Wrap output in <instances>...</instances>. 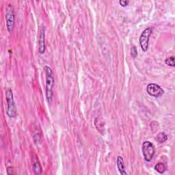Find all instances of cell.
<instances>
[{
  "instance_id": "cell-1",
  "label": "cell",
  "mask_w": 175,
  "mask_h": 175,
  "mask_svg": "<svg viewBox=\"0 0 175 175\" xmlns=\"http://www.w3.org/2000/svg\"><path fill=\"white\" fill-rule=\"evenodd\" d=\"M44 70L46 76V97H47L48 103H51L53 96V88H54L55 85V80L51 67L46 65L44 67Z\"/></svg>"
},
{
  "instance_id": "cell-2",
  "label": "cell",
  "mask_w": 175,
  "mask_h": 175,
  "mask_svg": "<svg viewBox=\"0 0 175 175\" xmlns=\"http://www.w3.org/2000/svg\"><path fill=\"white\" fill-rule=\"evenodd\" d=\"M6 98L7 102L6 114L10 118H14L17 115V107L14 101V96L12 90L8 89L6 92Z\"/></svg>"
},
{
  "instance_id": "cell-3",
  "label": "cell",
  "mask_w": 175,
  "mask_h": 175,
  "mask_svg": "<svg viewBox=\"0 0 175 175\" xmlns=\"http://www.w3.org/2000/svg\"><path fill=\"white\" fill-rule=\"evenodd\" d=\"M142 151L146 162H151L155 153V148L152 142L145 141L142 146Z\"/></svg>"
},
{
  "instance_id": "cell-4",
  "label": "cell",
  "mask_w": 175,
  "mask_h": 175,
  "mask_svg": "<svg viewBox=\"0 0 175 175\" xmlns=\"http://www.w3.org/2000/svg\"><path fill=\"white\" fill-rule=\"evenodd\" d=\"M153 32V27H147L146 29H145L143 32H142V33L141 34L140 36V38H139L140 47L144 51H146L148 49L150 37H151Z\"/></svg>"
},
{
  "instance_id": "cell-5",
  "label": "cell",
  "mask_w": 175,
  "mask_h": 175,
  "mask_svg": "<svg viewBox=\"0 0 175 175\" xmlns=\"http://www.w3.org/2000/svg\"><path fill=\"white\" fill-rule=\"evenodd\" d=\"M6 27L8 32H12L15 26V14L11 4H8L6 9Z\"/></svg>"
},
{
  "instance_id": "cell-6",
  "label": "cell",
  "mask_w": 175,
  "mask_h": 175,
  "mask_svg": "<svg viewBox=\"0 0 175 175\" xmlns=\"http://www.w3.org/2000/svg\"><path fill=\"white\" fill-rule=\"evenodd\" d=\"M147 93L153 97L158 98L164 94V90L160 85L156 84H149L146 87Z\"/></svg>"
},
{
  "instance_id": "cell-7",
  "label": "cell",
  "mask_w": 175,
  "mask_h": 175,
  "mask_svg": "<svg viewBox=\"0 0 175 175\" xmlns=\"http://www.w3.org/2000/svg\"><path fill=\"white\" fill-rule=\"evenodd\" d=\"M45 51V27L41 26L40 34L38 38V52L41 54L44 53Z\"/></svg>"
},
{
  "instance_id": "cell-8",
  "label": "cell",
  "mask_w": 175,
  "mask_h": 175,
  "mask_svg": "<svg viewBox=\"0 0 175 175\" xmlns=\"http://www.w3.org/2000/svg\"><path fill=\"white\" fill-rule=\"evenodd\" d=\"M117 166H118V169H119V171L120 173V174H123V175L127 174L125 170H124L123 158L121 156H119L117 158Z\"/></svg>"
},
{
  "instance_id": "cell-9",
  "label": "cell",
  "mask_w": 175,
  "mask_h": 175,
  "mask_svg": "<svg viewBox=\"0 0 175 175\" xmlns=\"http://www.w3.org/2000/svg\"><path fill=\"white\" fill-rule=\"evenodd\" d=\"M155 140L157 142H159V143H163L167 141L168 140V135L164 132H160L158 135H156Z\"/></svg>"
},
{
  "instance_id": "cell-10",
  "label": "cell",
  "mask_w": 175,
  "mask_h": 175,
  "mask_svg": "<svg viewBox=\"0 0 175 175\" xmlns=\"http://www.w3.org/2000/svg\"><path fill=\"white\" fill-rule=\"evenodd\" d=\"M154 168L158 173L163 174L167 170V167L163 163H158L155 166Z\"/></svg>"
},
{
  "instance_id": "cell-11",
  "label": "cell",
  "mask_w": 175,
  "mask_h": 175,
  "mask_svg": "<svg viewBox=\"0 0 175 175\" xmlns=\"http://www.w3.org/2000/svg\"><path fill=\"white\" fill-rule=\"evenodd\" d=\"M33 170L36 174H41L42 173V167L38 159L36 160L33 163Z\"/></svg>"
},
{
  "instance_id": "cell-12",
  "label": "cell",
  "mask_w": 175,
  "mask_h": 175,
  "mask_svg": "<svg viewBox=\"0 0 175 175\" xmlns=\"http://www.w3.org/2000/svg\"><path fill=\"white\" fill-rule=\"evenodd\" d=\"M165 63L167 64L168 66H170L174 67L175 66L174 56H170V57H168V58H167L165 60Z\"/></svg>"
},
{
  "instance_id": "cell-13",
  "label": "cell",
  "mask_w": 175,
  "mask_h": 175,
  "mask_svg": "<svg viewBox=\"0 0 175 175\" xmlns=\"http://www.w3.org/2000/svg\"><path fill=\"white\" fill-rule=\"evenodd\" d=\"M131 55L132 56V58H135L138 55V50L135 46H133V47H132L131 49Z\"/></svg>"
},
{
  "instance_id": "cell-14",
  "label": "cell",
  "mask_w": 175,
  "mask_h": 175,
  "mask_svg": "<svg viewBox=\"0 0 175 175\" xmlns=\"http://www.w3.org/2000/svg\"><path fill=\"white\" fill-rule=\"evenodd\" d=\"M7 174H15V170L12 167H8L7 168Z\"/></svg>"
},
{
  "instance_id": "cell-15",
  "label": "cell",
  "mask_w": 175,
  "mask_h": 175,
  "mask_svg": "<svg viewBox=\"0 0 175 175\" xmlns=\"http://www.w3.org/2000/svg\"><path fill=\"white\" fill-rule=\"evenodd\" d=\"M129 3V1H125V0H120V1H119V3L123 7H125V6H128Z\"/></svg>"
}]
</instances>
